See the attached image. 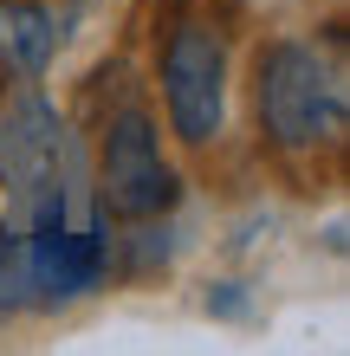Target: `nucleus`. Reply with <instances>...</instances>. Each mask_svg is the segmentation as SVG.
<instances>
[{
  "instance_id": "obj_1",
  "label": "nucleus",
  "mask_w": 350,
  "mask_h": 356,
  "mask_svg": "<svg viewBox=\"0 0 350 356\" xmlns=\"http://www.w3.org/2000/svg\"><path fill=\"white\" fill-rule=\"evenodd\" d=\"M253 97H260V130L285 156H312L318 143L344 136V78L337 58H324L305 39H273L253 65Z\"/></svg>"
},
{
  "instance_id": "obj_2",
  "label": "nucleus",
  "mask_w": 350,
  "mask_h": 356,
  "mask_svg": "<svg viewBox=\"0 0 350 356\" xmlns=\"http://www.w3.org/2000/svg\"><path fill=\"white\" fill-rule=\"evenodd\" d=\"M162 111L189 149H208L228 130V39L195 13H175L162 39Z\"/></svg>"
},
{
  "instance_id": "obj_3",
  "label": "nucleus",
  "mask_w": 350,
  "mask_h": 356,
  "mask_svg": "<svg viewBox=\"0 0 350 356\" xmlns=\"http://www.w3.org/2000/svg\"><path fill=\"white\" fill-rule=\"evenodd\" d=\"M78 181H85V169H78V149H72L58 111L33 91V78H19V91L0 97V188L26 214L33 201L65 195Z\"/></svg>"
},
{
  "instance_id": "obj_4",
  "label": "nucleus",
  "mask_w": 350,
  "mask_h": 356,
  "mask_svg": "<svg viewBox=\"0 0 350 356\" xmlns=\"http://www.w3.org/2000/svg\"><path fill=\"white\" fill-rule=\"evenodd\" d=\"M182 195V175L162 162V130L143 111H117L97 149V214L104 220H156Z\"/></svg>"
},
{
  "instance_id": "obj_5",
  "label": "nucleus",
  "mask_w": 350,
  "mask_h": 356,
  "mask_svg": "<svg viewBox=\"0 0 350 356\" xmlns=\"http://www.w3.org/2000/svg\"><path fill=\"white\" fill-rule=\"evenodd\" d=\"M58 52V19L46 0H0V58L13 78H46Z\"/></svg>"
},
{
  "instance_id": "obj_6",
  "label": "nucleus",
  "mask_w": 350,
  "mask_h": 356,
  "mask_svg": "<svg viewBox=\"0 0 350 356\" xmlns=\"http://www.w3.org/2000/svg\"><path fill=\"white\" fill-rule=\"evenodd\" d=\"M26 305V234L7 227L0 234V311Z\"/></svg>"
}]
</instances>
